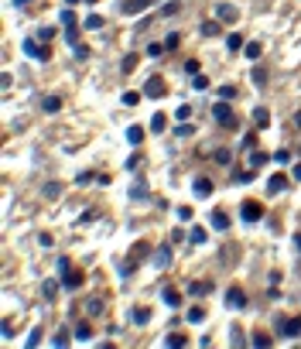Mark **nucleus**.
<instances>
[{"instance_id":"nucleus-13","label":"nucleus","mask_w":301,"mask_h":349,"mask_svg":"<svg viewBox=\"0 0 301 349\" xmlns=\"http://www.w3.org/2000/svg\"><path fill=\"white\" fill-rule=\"evenodd\" d=\"M209 291H216L212 281H192V284H188V294H195V298H202V294H209Z\"/></svg>"},{"instance_id":"nucleus-56","label":"nucleus","mask_w":301,"mask_h":349,"mask_svg":"<svg viewBox=\"0 0 301 349\" xmlns=\"http://www.w3.org/2000/svg\"><path fill=\"white\" fill-rule=\"evenodd\" d=\"M178 219H181V222H192V209H188V206H181V209H178Z\"/></svg>"},{"instance_id":"nucleus-34","label":"nucleus","mask_w":301,"mask_h":349,"mask_svg":"<svg viewBox=\"0 0 301 349\" xmlns=\"http://www.w3.org/2000/svg\"><path fill=\"white\" fill-rule=\"evenodd\" d=\"M188 117H192V106H188V103H181V106L175 110V120H178V124H185Z\"/></svg>"},{"instance_id":"nucleus-61","label":"nucleus","mask_w":301,"mask_h":349,"mask_svg":"<svg viewBox=\"0 0 301 349\" xmlns=\"http://www.w3.org/2000/svg\"><path fill=\"white\" fill-rule=\"evenodd\" d=\"M295 250H298V254H301V233H298V236H295Z\"/></svg>"},{"instance_id":"nucleus-31","label":"nucleus","mask_w":301,"mask_h":349,"mask_svg":"<svg viewBox=\"0 0 301 349\" xmlns=\"http://www.w3.org/2000/svg\"><path fill=\"white\" fill-rule=\"evenodd\" d=\"M130 199H137V202H141V199H148V185H144V182L130 185Z\"/></svg>"},{"instance_id":"nucleus-14","label":"nucleus","mask_w":301,"mask_h":349,"mask_svg":"<svg viewBox=\"0 0 301 349\" xmlns=\"http://www.w3.org/2000/svg\"><path fill=\"white\" fill-rule=\"evenodd\" d=\"M209 222H212V229H219V233H226V229H229V216H226L223 209H212Z\"/></svg>"},{"instance_id":"nucleus-41","label":"nucleus","mask_w":301,"mask_h":349,"mask_svg":"<svg viewBox=\"0 0 301 349\" xmlns=\"http://www.w3.org/2000/svg\"><path fill=\"white\" fill-rule=\"evenodd\" d=\"M188 322H192V325L206 322V312H202V308H188Z\"/></svg>"},{"instance_id":"nucleus-63","label":"nucleus","mask_w":301,"mask_h":349,"mask_svg":"<svg viewBox=\"0 0 301 349\" xmlns=\"http://www.w3.org/2000/svg\"><path fill=\"white\" fill-rule=\"evenodd\" d=\"M75 3H79V0H65V7H75Z\"/></svg>"},{"instance_id":"nucleus-2","label":"nucleus","mask_w":301,"mask_h":349,"mask_svg":"<svg viewBox=\"0 0 301 349\" xmlns=\"http://www.w3.org/2000/svg\"><path fill=\"white\" fill-rule=\"evenodd\" d=\"M212 120H216L219 127H226V130H233V127H236V113L229 110V103H226V99L212 106Z\"/></svg>"},{"instance_id":"nucleus-32","label":"nucleus","mask_w":301,"mask_h":349,"mask_svg":"<svg viewBox=\"0 0 301 349\" xmlns=\"http://www.w3.org/2000/svg\"><path fill=\"white\" fill-rule=\"evenodd\" d=\"M72 336H75V332H69V329H59L52 343H55V346H69V339H72Z\"/></svg>"},{"instance_id":"nucleus-12","label":"nucleus","mask_w":301,"mask_h":349,"mask_svg":"<svg viewBox=\"0 0 301 349\" xmlns=\"http://www.w3.org/2000/svg\"><path fill=\"white\" fill-rule=\"evenodd\" d=\"M236 14H240V10H236L233 3H219V7H216V17H219L223 24H233V21H236Z\"/></svg>"},{"instance_id":"nucleus-28","label":"nucleus","mask_w":301,"mask_h":349,"mask_svg":"<svg viewBox=\"0 0 301 349\" xmlns=\"http://www.w3.org/2000/svg\"><path fill=\"white\" fill-rule=\"evenodd\" d=\"M134 69H137V52L123 55V62H120V72H134Z\"/></svg>"},{"instance_id":"nucleus-9","label":"nucleus","mask_w":301,"mask_h":349,"mask_svg":"<svg viewBox=\"0 0 301 349\" xmlns=\"http://www.w3.org/2000/svg\"><path fill=\"white\" fill-rule=\"evenodd\" d=\"M150 264H154V267H161V271H164V267H171V247H168V243H164V247H157V250L150 254Z\"/></svg>"},{"instance_id":"nucleus-5","label":"nucleus","mask_w":301,"mask_h":349,"mask_svg":"<svg viewBox=\"0 0 301 349\" xmlns=\"http://www.w3.org/2000/svg\"><path fill=\"white\" fill-rule=\"evenodd\" d=\"M226 308L243 312V308H246V291H243V287H229V291H226Z\"/></svg>"},{"instance_id":"nucleus-4","label":"nucleus","mask_w":301,"mask_h":349,"mask_svg":"<svg viewBox=\"0 0 301 349\" xmlns=\"http://www.w3.org/2000/svg\"><path fill=\"white\" fill-rule=\"evenodd\" d=\"M240 219H243V222H260V219H264V206H260L257 199H246V202L240 206Z\"/></svg>"},{"instance_id":"nucleus-16","label":"nucleus","mask_w":301,"mask_h":349,"mask_svg":"<svg viewBox=\"0 0 301 349\" xmlns=\"http://www.w3.org/2000/svg\"><path fill=\"white\" fill-rule=\"evenodd\" d=\"M130 318H134V325H148L150 322V308L148 305H137V308L130 312Z\"/></svg>"},{"instance_id":"nucleus-54","label":"nucleus","mask_w":301,"mask_h":349,"mask_svg":"<svg viewBox=\"0 0 301 349\" xmlns=\"http://www.w3.org/2000/svg\"><path fill=\"white\" fill-rule=\"evenodd\" d=\"M72 55H75V59H89V48H86V45H75Z\"/></svg>"},{"instance_id":"nucleus-33","label":"nucleus","mask_w":301,"mask_h":349,"mask_svg":"<svg viewBox=\"0 0 301 349\" xmlns=\"http://www.w3.org/2000/svg\"><path fill=\"white\" fill-rule=\"evenodd\" d=\"M226 48H229V52H243V38H240V34H229V38H226Z\"/></svg>"},{"instance_id":"nucleus-6","label":"nucleus","mask_w":301,"mask_h":349,"mask_svg":"<svg viewBox=\"0 0 301 349\" xmlns=\"http://www.w3.org/2000/svg\"><path fill=\"white\" fill-rule=\"evenodd\" d=\"M144 96H148V99H161V96H164V79H161V75H150L148 82H144Z\"/></svg>"},{"instance_id":"nucleus-55","label":"nucleus","mask_w":301,"mask_h":349,"mask_svg":"<svg viewBox=\"0 0 301 349\" xmlns=\"http://www.w3.org/2000/svg\"><path fill=\"white\" fill-rule=\"evenodd\" d=\"M253 82H257V86H267V75H264V69H253Z\"/></svg>"},{"instance_id":"nucleus-1","label":"nucleus","mask_w":301,"mask_h":349,"mask_svg":"<svg viewBox=\"0 0 301 349\" xmlns=\"http://www.w3.org/2000/svg\"><path fill=\"white\" fill-rule=\"evenodd\" d=\"M277 332H281L284 339H298V336H301V315H298V318H291V315H277Z\"/></svg>"},{"instance_id":"nucleus-37","label":"nucleus","mask_w":301,"mask_h":349,"mask_svg":"<svg viewBox=\"0 0 301 349\" xmlns=\"http://www.w3.org/2000/svg\"><path fill=\"white\" fill-rule=\"evenodd\" d=\"M127 140H130V144L137 147V144L144 140V130H141V127H130V130H127Z\"/></svg>"},{"instance_id":"nucleus-42","label":"nucleus","mask_w":301,"mask_h":349,"mask_svg":"<svg viewBox=\"0 0 301 349\" xmlns=\"http://www.w3.org/2000/svg\"><path fill=\"white\" fill-rule=\"evenodd\" d=\"M41 336H45V329H41V325H38V329H31V332H28V346H38V343H41Z\"/></svg>"},{"instance_id":"nucleus-18","label":"nucleus","mask_w":301,"mask_h":349,"mask_svg":"<svg viewBox=\"0 0 301 349\" xmlns=\"http://www.w3.org/2000/svg\"><path fill=\"white\" fill-rule=\"evenodd\" d=\"M150 130H154V134H164V130H168V117H164L161 110L150 117Z\"/></svg>"},{"instance_id":"nucleus-45","label":"nucleus","mask_w":301,"mask_h":349,"mask_svg":"<svg viewBox=\"0 0 301 349\" xmlns=\"http://www.w3.org/2000/svg\"><path fill=\"white\" fill-rule=\"evenodd\" d=\"M178 41H181V34H178V31H171V34L164 38V48L171 52V48H178Z\"/></svg>"},{"instance_id":"nucleus-36","label":"nucleus","mask_w":301,"mask_h":349,"mask_svg":"<svg viewBox=\"0 0 301 349\" xmlns=\"http://www.w3.org/2000/svg\"><path fill=\"white\" fill-rule=\"evenodd\" d=\"M148 254H150V247H148V243H137V247L130 250V260H141V257H148Z\"/></svg>"},{"instance_id":"nucleus-29","label":"nucleus","mask_w":301,"mask_h":349,"mask_svg":"<svg viewBox=\"0 0 301 349\" xmlns=\"http://www.w3.org/2000/svg\"><path fill=\"white\" fill-rule=\"evenodd\" d=\"M246 182H253V168L250 171H233V185H246Z\"/></svg>"},{"instance_id":"nucleus-40","label":"nucleus","mask_w":301,"mask_h":349,"mask_svg":"<svg viewBox=\"0 0 301 349\" xmlns=\"http://www.w3.org/2000/svg\"><path fill=\"white\" fill-rule=\"evenodd\" d=\"M267 158H271L267 151H253V154H250V164H253V168H260V164H264Z\"/></svg>"},{"instance_id":"nucleus-25","label":"nucleus","mask_w":301,"mask_h":349,"mask_svg":"<svg viewBox=\"0 0 301 349\" xmlns=\"http://www.w3.org/2000/svg\"><path fill=\"white\" fill-rule=\"evenodd\" d=\"M41 110H45V113H59V110H62V99H59V96H45Z\"/></svg>"},{"instance_id":"nucleus-35","label":"nucleus","mask_w":301,"mask_h":349,"mask_svg":"<svg viewBox=\"0 0 301 349\" xmlns=\"http://www.w3.org/2000/svg\"><path fill=\"white\" fill-rule=\"evenodd\" d=\"M75 339H82V343H86V339H92V325H86V322H82V325H75Z\"/></svg>"},{"instance_id":"nucleus-51","label":"nucleus","mask_w":301,"mask_h":349,"mask_svg":"<svg viewBox=\"0 0 301 349\" xmlns=\"http://www.w3.org/2000/svg\"><path fill=\"white\" fill-rule=\"evenodd\" d=\"M185 72H188V75H199V59H188V62H185Z\"/></svg>"},{"instance_id":"nucleus-48","label":"nucleus","mask_w":301,"mask_h":349,"mask_svg":"<svg viewBox=\"0 0 301 349\" xmlns=\"http://www.w3.org/2000/svg\"><path fill=\"white\" fill-rule=\"evenodd\" d=\"M192 130H195V127H192V124H188V120H185V124H181V127H175V134H178V137H192Z\"/></svg>"},{"instance_id":"nucleus-47","label":"nucleus","mask_w":301,"mask_h":349,"mask_svg":"<svg viewBox=\"0 0 301 349\" xmlns=\"http://www.w3.org/2000/svg\"><path fill=\"white\" fill-rule=\"evenodd\" d=\"M161 52H168V48H164V41H154V45H148V55H150V59H157Z\"/></svg>"},{"instance_id":"nucleus-59","label":"nucleus","mask_w":301,"mask_h":349,"mask_svg":"<svg viewBox=\"0 0 301 349\" xmlns=\"http://www.w3.org/2000/svg\"><path fill=\"white\" fill-rule=\"evenodd\" d=\"M291 175H295V182H301V164H295V171H291Z\"/></svg>"},{"instance_id":"nucleus-57","label":"nucleus","mask_w":301,"mask_h":349,"mask_svg":"<svg viewBox=\"0 0 301 349\" xmlns=\"http://www.w3.org/2000/svg\"><path fill=\"white\" fill-rule=\"evenodd\" d=\"M137 164H141V154H130V158H127V168H130V171H134V168H137Z\"/></svg>"},{"instance_id":"nucleus-20","label":"nucleus","mask_w":301,"mask_h":349,"mask_svg":"<svg viewBox=\"0 0 301 349\" xmlns=\"http://www.w3.org/2000/svg\"><path fill=\"white\" fill-rule=\"evenodd\" d=\"M86 28H89V31H103V28H106V17H103V14H89V17H86Z\"/></svg>"},{"instance_id":"nucleus-50","label":"nucleus","mask_w":301,"mask_h":349,"mask_svg":"<svg viewBox=\"0 0 301 349\" xmlns=\"http://www.w3.org/2000/svg\"><path fill=\"white\" fill-rule=\"evenodd\" d=\"M45 195H48V199H59V195H62V185H55V182L45 185Z\"/></svg>"},{"instance_id":"nucleus-21","label":"nucleus","mask_w":301,"mask_h":349,"mask_svg":"<svg viewBox=\"0 0 301 349\" xmlns=\"http://www.w3.org/2000/svg\"><path fill=\"white\" fill-rule=\"evenodd\" d=\"M219 24H223L219 17H216V21H202V28H199V31H202V38H212V34H219Z\"/></svg>"},{"instance_id":"nucleus-53","label":"nucleus","mask_w":301,"mask_h":349,"mask_svg":"<svg viewBox=\"0 0 301 349\" xmlns=\"http://www.w3.org/2000/svg\"><path fill=\"white\" fill-rule=\"evenodd\" d=\"M192 86H195V89H206L209 79H206V75H192Z\"/></svg>"},{"instance_id":"nucleus-30","label":"nucleus","mask_w":301,"mask_h":349,"mask_svg":"<svg viewBox=\"0 0 301 349\" xmlns=\"http://www.w3.org/2000/svg\"><path fill=\"white\" fill-rule=\"evenodd\" d=\"M96 178H99L96 171H79V175H75V185H92Z\"/></svg>"},{"instance_id":"nucleus-43","label":"nucleus","mask_w":301,"mask_h":349,"mask_svg":"<svg viewBox=\"0 0 301 349\" xmlns=\"http://www.w3.org/2000/svg\"><path fill=\"white\" fill-rule=\"evenodd\" d=\"M216 96H219V99H233V96H236V86H219Z\"/></svg>"},{"instance_id":"nucleus-7","label":"nucleus","mask_w":301,"mask_h":349,"mask_svg":"<svg viewBox=\"0 0 301 349\" xmlns=\"http://www.w3.org/2000/svg\"><path fill=\"white\" fill-rule=\"evenodd\" d=\"M21 48H24V55H31L34 62H48V48H41V45H38L34 38H28V41H24Z\"/></svg>"},{"instance_id":"nucleus-58","label":"nucleus","mask_w":301,"mask_h":349,"mask_svg":"<svg viewBox=\"0 0 301 349\" xmlns=\"http://www.w3.org/2000/svg\"><path fill=\"white\" fill-rule=\"evenodd\" d=\"M38 243H41V247H52V243H55V236H48V233H41V236H38Z\"/></svg>"},{"instance_id":"nucleus-17","label":"nucleus","mask_w":301,"mask_h":349,"mask_svg":"<svg viewBox=\"0 0 301 349\" xmlns=\"http://www.w3.org/2000/svg\"><path fill=\"white\" fill-rule=\"evenodd\" d=\"M253 124H257V130H264V127L271 124V110H267V106H257V110H253Z\"/></svg>"},{"instance_id":"nucleus-62","label":"nucleus","mask_w":301,"mask_h":349,"mask_svg":"<svg viewBox=\"0 0 301 349\" xmlns=\"http://www.w3.org/2000/svg\"><path fill=\"white\" fill-rule=\"evenodd\" d=\"M14 3H17V7H24V3H31V0H14Z\"/></svg>"},{"instance_id":"nucleus-15","label":"nucleus","mask_w":301,"mask_h":349,"mask_svg":"<svg viewBox=\"0 0 301 349\" xmlns=\"http://www.w3.org/2000/svg\"><path fill=\"white\" fill-rule=\"evenodd\" d=\"M79 284H82V274H79V271H72V267H69V271H62V287L75 291Z\"/></svg>"},{"instance_id":"nucleus-46","label":"nucleus","mask_w":301,"mask_h":349,"mask_svg":"<svg viewBox=\"0 0 301 349\" xmlns=\"http://www.w3.org/2000/svg\"><path fill=\"white\" fill-rule=\"evenodd\" d=\"M188 236H192V243H206V240H209V236H206V229H202V226H195V229H192V233H188Z\"/></svg>"},{"instance_id":"nucleus-44","label":"nucleus","mask_w":301,"mask_h":349,"mask_svg":"<svg viewBox=\"0 0 301 349\" xmlns=\"http://www.w3.org/2000/svg\"><path fill=\"white\" fill-rule=\"evenodd\" d=\"M212 158H216V164H229V161H233V154H229L226 147H219V151H216Z\"/></svg>"},{"instance_id":"nucleus-52","label":"nucleus","mask_w":301,"mask_h":349,"mask_svg":"<svg viewBox=\"0 0 301 349\" xmlns=\"http://www.w3.org/2000/svg\"><path fill=\"white\" fill-rule=\"evenodd\" d=\"M38 38H41V41H52V38H55V28H41Z\"/></svg>"},{"instance_id":"nucleus-8","label":"nucleus","mask_w":301,"mask_h":349,"mask_svg":"<svg viewBox=\"0 0 301 349\" xmlns=\"http://www.w3.org/2000/svg\"><path fill=\"white\" fill-rule=\"evenodd\" d=\"M212 189H216V185H212V178H206V175H199V178L192 182L195 199H209V195H212Z\"/></svg>"},{"instance_id":"nucleus-24","label":"nucleus","mask_w":301,"mask_h":349,"mask_svg":"<svg viewBox=\"0 0 301 349\" xmlns=\"http://www.w3.org/2000/svg\"><path fill=\"white\" fill-rule=\"evenodd\" d=\"M103 308H106L103 298H89V301H86V315H103Z\"/></svg>"},{"instance_id":"nucleus-27","label":"nucleus","mask_w":301,"mask_h":349,"mask_svg":"<svg viewBox=\"0 0 301 349\" xmlns=\"http://www.w3.org/2000/svg\"><path fill=\"white\" fill-rule=\"evenodd\" d=\"M185 343H188V339H185V336H181V332H168V336H164V346H171V349L185 346Z\"/></svg>"},{"instance_id":"nucleus-3","label":"nucleus","mask_w":301,"mask_h":349,"mask_svg":"<svg viewBox=\"0 0 301 349\" xmlns=\"http://www.w3.org/2000/svg\"><path fill=\"white\" fill-rule=\"evenodd\" d=\"M59 17H62V24H65V41H69V45H82V41H79V28H75V14H72V7H65V10H62V14H59Z\"/></svg>"},{"instance_id":"nucleus-11","label":"nucleus","mask_w":301,"mask_h":349,"mask_svg":"<svg viewBox=\"0 0 301 349\" xmlns=\"http://www.w3.org/2000/svg\"><path fill=\"white\" fill-rule=\"evenodd\" d=\"M284 189H288V178H284V175H281V171H277V175H271V178H267V195H281V192H284Z\"/></svg>"},{"instance_id":"nucleus-39","label":"nucleus","mask_w":301,"mask_h":349,"mask_svg":"<svg viewBox=\"0 0 301 349\" xmlns=\"http://www.w3.org/2000/svg\"><path fill=\"white\" fill-rule=\"evenodd\" d=\"M243 52H246V59H253V62H257V59H260V52H264V48H260V45H257V41H250V45H246V48H243Z\"/></svg>"},{"instance_id":"nucleus-19","label":"nucleus","mask_w":301,"mask_h":349,"mask_svg":"<svg viewBox=\"0 0 301 349\" xmlns=\"http://www.w3.org/2000/svg\"><path fill=\"white\" fill-rule=\"evenodd\" d=\"M250 343H253V346H257V349H267V346H271V343H274V339H271V332H264V329H257Z\"/></svg>"},{"instance_id":"nucleus-10","label":"nucleus","mask_w":301,"mask_h":349,"mask_svg":"<svg viewBox=\"0 0 301 349\" xmlns=\"http://www.w3.org/2000/svg\"><path fill=\"white\" fill-rule=\"evenodd\" d=\"M154 3H157V0H123L120 10H123V14H141V10H148Z\"/></svg>"},{"instance_id":"nucleus-38","label":"nucleus","mask_w":301,"mask_h":349,"mask_svg":"<svg viewBox=\"0 0 301 349\" xmlns=\"http://www.w3.org/2000/svg\"><path fill=\"white\" fill-rule=\"evenodd\" d=\"M178 10H181V3H178V0H171V3H164V7H161V17H171V14H178Z\"/></svg>"},{"instance_id":"nucleus-26","label":"nucleus","mask_w":301,"mask_h":349,"mask_svg":"<svg viewBox=\"0 0 301 349\" xmlns=\"http://www.w3.org/2000/svg\"><path fill=\"white\" fill-rule=\"evenodd\" d=\"M59 287H62V281H45V284H41V294H45V298L52 301V298L59 294Z\"/></svg>"},{"instance_id":"nucleus-22","label":"nucleus","mask_w":301,"mask_h":349,"mask_svg":"<svg viewBox=\"0 0 301 349\" xmlns=\"http://www.w3.org/2000/svg\"><path fill=\"white\" fill-rule=\"evenodd\" d=\"M141 99H144V93H137V89H127V93L120 96V103H123V106H137Z\"/></svg>"},{"instance_id":"nucleus-23","label":"nucleus","mask_w":301,"mask_h":349,"mask_svg":"<svg viewBox=\"0 0 301 349\" xmlns=\"http://www.w3.org/2000/svg\"><path fill=\"white\" fill-rule=\"evenodd\" d=\"M161 298H164V305H168V308H178V305H181V294H178L175 287H164V294H161Z\"/></svg>"},{"instance_id":"nucleus-49","label":"nucleus","mask_w":301,"mask_h":349,"mask_svg":"<svg viewBox=\"0 0 301 349\" xmlns=\"http://www.w3.org/2000/svg\"><path fill=\"white\" fill-rule=\"evenodd\" d=\"M274 161H277V164H288V161H291V151H284V147L274 151Z\"/></svg>"},{"instance_id":"nucleus-60","label":"nucleus","mask_w":301,"mask_h":349,"mask_svg":"<svg viewBox=\"0 0 301 349\" xmlns=\"http://www.w3.org/2000/svg\"><path fill=\"white\" fill-rule=\"evenodd\" d=\"M291 124H295V127H301V110L295 113V120H291Z\"/></svg>"}]
</instances>
